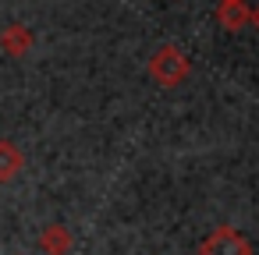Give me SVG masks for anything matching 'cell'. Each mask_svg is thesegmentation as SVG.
<instances>
[{"label":"cell","mask_w":259,"mask_h":255,"mask_svg":"<svg viewBox=\"0 0 259 255\" xmlns=\"http://www.w3.org/2000/svg\"><path fill=\"white\" fill-rule=\"evenodd\" d=\"M146 71H149V78H153L160 89H178V85L188 82V75H192V57H188L178 43H160V46L149 54Z\"/></svg>","instance_id":"obj_1"},{"label":"cell","mask_w":259,"mask_h":255,"mask_svg":"<svg viewBox=\"0 0 259 255\" xmlns=\"http://www.w3.org/2000/svg\"><path fill=\"white\" fill-rule=\"evenodd\" d=\"M220 4H227V0H220Z\"/></svg>","instance_id":"obj_8"},{"label":"cell","mask_w":259,"mask_h":255,"mask_svg":"<svg viewBox=\"0 0 259 255\" xmlns=\"http://www.w3.org/2000/svg\"><path fill=\"white\" fill-rule=\"evenodd\" d=\"M252 25L259 29V8H252Z\"/></svg>","instance_id":"obj_7"},{"label":"cell","mask_w":259,"mask_h":255,"mask_svg":"<svg viewBox=\"0 0 259 255\" xmlns=\"http://www.w3.org/2000/svg\"><path fill=\"white\" fill-rule=\"evenodd\" d=\"M199 255H255V248H252V241H248L238 227L224 223V227L209 230V234L199 241Z\"/></svg>","instance_id":"obj_2"},{"label":"cell","mask_w":259,"mask_h":255,"mask_svg":"<svg viewBox=\"0 0 259 255\" xmlns=\"http://www.w3.org/2000/svg\"><path fill=\"white\" fill-rule=\"evenodd\" d=\"M71 248H75V237H71V230L64 223L43 227V234H39V251L43 255H68Z\"/></svg>","instance_id":"obj_5"},{"label":"cell","mask_w":259,"mask_h":255,"mask_svg":"<svg viewBox=\"0 0 259 255\" xmlns=\"http://www.w3.org/2000/svg\"><path fill=\"white\" fill-rule=\"evenodd\" d=\"M32 29L29 25H22V22H15V25H8L4 32H0V50H4L8 57H25L29 50H32Z\"/></svg>","instance_id":"obj_4"},{"label":"cell","mask_w":259,"mask_h":255,"mask_svg":"<svg viewBox=\"0 0 259 255\" xmlns=\"http://www.w3.org/2000/svg\"><path fill=\"white\" fill-rule=\"evenodd\" d=\"M217 22L224 32H241L252 25V8H248V0H227V4L217 8Z\"/></svg>","instance_id":"obj_3"},{"label":"cell","mask_w":259,"mask_h":255,"mask_svg":"<svg viewBox=\"0 0 259 255\" xmlns=\"http://www.w3.org/2000/svg\"><path fill=\"white\" fill-rule=\"evenodd\" d=\"M22 170H25V152L11 138H0V184L15 181Z\"/></svg>","instance_id":"obj_6"}]
</instances>
